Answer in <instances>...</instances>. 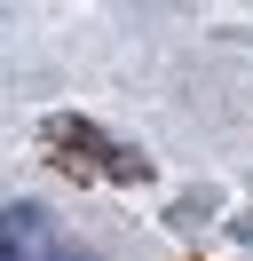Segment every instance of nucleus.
Instances as JSON below:
<instances>
[{
  "instance_id": "nucleus-1",
  "label": "nucleus",
  "mask_w": 253,
  "mask_h": 261,
  "mask_svg": "<svg viewBox=\"0 0 253 261\" xmlns=\"http://www.w3.org/2000/svg\"><path fill=\"white\" fill-rule=\"evenodd\" d=\"M56 222L40 206H0V261H56Z\"/></svg>"
},
{
  "instance_id": "nucleus-2",
  "label": "nucleus",
  "mask_w": 253,
  "mask_h": 261,
  "mask_svg": "<svg viewBox=\"0 0 253 261\" xmlns=\"http://www.w3.org/2000/svg\"><path fill=\"white\" fill-rule=\"evenodd\" d=\"M56 261H87V253H56Z\"/></svg>"
}]
</instances>
